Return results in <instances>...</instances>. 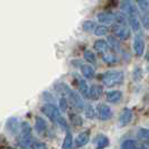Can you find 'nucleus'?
Returning <instances> with one entry per match:
<instances>
[{
    "instance_id": "1",
    "label": "nucleus",
    "mask_w": 149,
    "mask_h": 149,
    "mask_svg": "<svg viewBox=\"0 0 149 149\" xmlns=\"http://www.w3.org/2000/svg\"><path fill=\"white\" fill-rule=\"evenodd\" d=\"M40 110H42V112H43L51 121H53L54 123H57V125H60L61 127H64L67 129L66 121L62 117L61 110L56 105L52 104V103H46V104H44Z\"/></svg>"
},
{
    "instance_id": "2",
    "label": "nucleus",
    "mask_w": 149,
    "mask_h": 149,
    "mask_svg": "<svg viewBox=\"0 0 149 149\" xmlns=\"http://www.w3.org/2000/svg\"><path fill=\"white\" fill-rule=\"evenodd\" d=\"M125 80V74L122 71H108L102 74L101 81L108 88L120 85Z\"/></svg>"
},
{
    "instance_id": "3",
    "label": "nucleus",
    "mask_w": 149,
    "mask_h": 149,
    "mask_svg": "<svg viewBox=\"0 0 149 149\" xmlns=\"http://www.w3.org/2000/svg\"><path fill=\"white\" fill-rule=\"evenodd\" d=\"M20 141L22 146L26 148L28 146H31V143L34 142L33 140V130L28 122L24 121L22 122V129H20Z\"/></svg>"
},
{
    "instance_id": "4",
    "label": "nucleus",
    "mask_w": 149,
    "mask_h": 149,
    "mask_svg": "<svg viewBox=\"0 0 149 149\" xmlns=\"http://www.w3.org/2000/svg\"><path fill=\"white\" fill-rule=\"evenodd\" d=\"M68 99H70V101H71L72 105L74 107L77 111H82V110L85 109L84 101H83V99L80 93H77V92H75V91H72V90H71L70 93H68Z\"/></svg>"
},
{
    "instance_id": "5",
    "label": "nucleus",
    "mask_w": 149,
    "mask_h": 149,
    "mask_svg": "<svg viewBox=\"0 0 149 149\" xmlns=\"http://www.w3.org/2000/svg\"><path fill=\"white\" fill-rule=\"evenodd\" d=\"M97 116L99 119L102 121H108L112 118V110L109 105L100 104L97 107Z\"/></svg>"
},
{
    "instance_id": "6",
    "label": "nucleus",
    "mask_w": 149,
    "mask_h": 149,
    "mask_svg": "<svg viewBox=\"0 0 149 149\" xmlns=\"http://www.w3.org/2000/svg\"><path fill=\"white\" fill-rule=\"evenodd\" d=\"M6 127H7L8 131L13 134H17L20 129H22V123H19V120L15 118V117H11L7 120L6 122Z\"/></svg>"
},
{
    "instance_id": "7",
    "label": "nucleus",
    "mask_w": 149,
    "mask_h": 149,
    "mask_svg": "<svg viewBox=\"0 0 149 149\" xmlns=\"http://www.w3.org/2000/svg\"><path fill=\"white\" fill-rule=\"evenodd\" d=\"M113 31H114L117 37L120 38V39H123V40L130 38V36H131V31H130V29L128 28L127 26H118V25H116L113 27Z\"/></svg>"
},
{
    "instance_id": "8",
    "label": "nucleus",
    "mask_w": 149,
    "mask_h": 149,
    "mask_svg": "<svg viewBox=\"0 0 149 149\" xmlns=\"http://www.w3.org/2000/svg\"><path fill=\"white\" fill-rule=\"evenodd\" d=\"M134 51L137 56H141L145 52V40L140 35H137L134 39Z\"/></svg>"
},
{
    "instance_id": "9",
    "label": "nucleus",
    "mask_w": 149,
    "mask_h": 149,
    "mask_svg": "<svg viewBox=\"0 0 149 149\" xmlns=\"http://www.w3.org/2000/svg\"><path fill=\"white\" fill-rule=\"evenodd\" d=\"M131 119H132V110L129 109V108H126L120 113L119 125L121 127H125V126H127L128 123L131 121Z\"/></svg>"
},
{
    "instance_id": "10",
    "label": "nucleus",
    "mask_w": 149,
    "mask_h": 149,
    "mask_svg": "<svg viewBox=\"0 0 149 149\" xmlns=\"http://www.w3.org/2000/svg\"><path fill=\"white\" fill-rule=\"evenodd\" d=\"M93 47L97 52V54H100L101 56H103L104 54L110 52V45H109V43H107L105 40H103V39L97 40L94 43V45H93Z\"/></svg>"
},
{
    "instance_id": "11",
    "label": "nucleus",
    "mask_w": 149,
    "mask_h": 149,
    "mask_svg": "<svg viewBox=\"0 0 149 149\" xmlns=\"http://www.w3.org/2000/svg\"><path fill=\"white\" fill-rule=\"evenodd\" d=\"M35 130L39 136H44L47 132V122L42 117L35 118Z\"/></svg>"
},
{
    "instance_id": "12",
    "label": "nucleus",
    "mask_w": 149,
    "mask_h": 149,
    "mask_svg": "<svg viewBox=\"0 0 149 149\" xmlns=\"http://www.w3.org/2000/svg\"><path fill=\"white\" fill-rule=\"evenodd\" d=\"M103 94V88L102 85H99V84H93L91 85L89 92V97L92 100H99L100 97H102Z\"/></svg>"
},
{
    "instance_id": "13",
    "label": "nucleus",
    "mask_w": 149,
    "mask_h": 149,
    "mask_svg": "<svg viewBox=\"0 0 149 149\" xmlns=\"http://www.w3.org/2000/svg\"><path fill=\"white\" fill-rule=\"evenodd\" d=\"M97 20L101 22V24H112L113 22H116V14L113 13H109V11H104V13H101L97 16Z\"/></svg>"
},
{
    "instance_id": "14",
    "label": "nucleus",
    "mask_w": 149,
    "mask_h": 149,
    "mask_svg": "<svg viewBox=\"0 0 149 149\" xmlns=\"http://www.w3.org/2000/svg\"><path fill=\"white\" fill-rule=\"evenodd\" d=\"M90 140V131H82L77 134V137L75 138V146L77 148H81L83 146H85Z\"/></svg>"
},
{
    "instance_id": "15",
    "label": "nucleus",
    "mask_w": 149,
    "mask_h": 149,
    "mask_svg": "<svg viewBox=\"0 0 149 149\" xmlns=\"http://www.w3.org/2000/svg\"><path fill=\"white\" fill-rule=\"evenodd\" d=\"M105 97H107V101L110 103H119L122 99V92L118 91V90L109 91V92H107Z\"/></svg>"
},
{
    "instance_id": "16",
    "label": "nucleus",
    "mask_w": 149,
    "mask_h": 149,
    "mask_svg": "<svg viewBox=\"0 0 149 149\" xmlns=\"http://www.w3.org/2000/svg\"><path fill=\"white\" fill-rule=\"evenodd\" d=\"M77 86H79V91L80 94L84 97H89L90 89L88 86V83L85 82V80H83L82 77H77Z\"/></svg>"
},
{
    "instance_id": "17",
    "label": "nucleus",
    "mask_w": 149,
    "mask_h": 149,
    "mask_svg": "<svg viewBox=\"0 0 149 149\" xmlns=\"http://www.w3.org/2000/svg\"><path fill=\"white\" fill-rule=\"evenodd\" d=\"M81 72H82L83 76L85 79H93L94 75H95V70L94 67L90 64H85V65H82L81 67Z\"/></svg>"
},
{
    "instance_id": "18",
    "label": "nucleus",
    "mask_w": 149,
    "mask_h": 149,
    "mask_svg": "<svg viewBox=\"0 0 149 149\" xmlns=\"http://www.w3.org/2000/svg\"><path fill=\"white\" fill-rule=\"evenodd\" d=\"M109 138L104 136V134H97V140H95V145H97V148L95 149H104L107 148V146L109 145Z\"/></svg>"
},
{
    "instance_id": "19",
    "label": "nucleus",
    "mask_w": 149,
    "mask_h": 149,
    "mask_svg": "<svg viewBox=\"0 0 149 149\" xmlns=\"http://www.w3.org/2000/svg\"><path fill=\"white\" fill-rule=\"evenodd\" d=\"M62 148L63 149L73 148V134H72V132L68 129H66V134H65V137H64V141H63Z\"/></svg>"
},
{
    "instance_id": "20",
    "label": "nucleus",
    "mask_w": 149,
    "mask_h": 149,
    "mask_svg": "<svg viewBox=\"0 0 149 149\" xmlns=\"http://www.w3.org/2000/svg\"><path fill=\"white\" fill-rule=\"evenodd\" d=\"M121 149H140V143L134 139H128L121 143Z\"/></svg>"
},
{
    "instance_id": "21",
    "label": "nucleus",
    "mask_w": 149,
    "mask_h": 149,
    "mask_svg": "<svg viewBox=\"0 0 149 149\" xmlns=\"http://www.w3.org/2000/svg\"><path fill=\"white\" fill-rule=\"evenodd\" d=\"M70 120H71V123L76 126V127L83 125V119L81 118V116L79 113H76V112H71L70 113Z\"/></svg>"
},
{
    "instance_id": "22",
    "label": "nucleus",
    "mask_w": 149,
    "mask_h": 149,
    "mask_svg": "<svg viewBox=\"0 0 149 149\" xmlns=\"http://www.w3.org/2000/svg\"><path fill=\"white\" fill-rule=\"evenodd\" d=\"M102 60L104 61L108 65H113V64H116V63L118 62L117 56H116V55H114L113 53H111V52L104 54V55L102 56Z\"/></svg>"
},
{
    "instance_id": "23",
    "label": "nucleus",
    "mask_w": 149,
    "mask_h": 149,
    "mask_svg": "<svg viewBox=\"0 0 149 149\" xmlns=\"http://www.w3.org/2000/svg\"><path fill=\"white\" fill-rule=\"evenodd\" d=\"M128 22H129V25H130V27L134 30V31H137V30L140 29V20L138 19V16H134V17H129L128 18Z\"/></svg>"
},
{
    "instance_id": "24",
    "label": "nucleus",
    "mask_w": 149,
    "mask_h": 149,
    "mask_svg": "<svg viewBox=\"0 0 149 149\" xmlns=\"http://www.w3.org/2000/svg\"><path fill=\"white\" fill-rule=\"evenodd\" d=\"M137 138L141 141H149V129L141 128L137 132Z\"/></svg>"
},
{
    "instance_id": "25",
    "label": "nucleus",
    "mask_w": 149,
    "mask_h": 149,
    "mask_svg": "<svg viewBox=\"0 0 149 149\" xmlns=\"http://www.w3.org/2000/svg\"><path fill=\"white\" fill-rule=\"evenodd\" d=\"M97 28V25L95 22H92V20H85L82 25V29L85 31V33H91V31H94Z\"/></svg>"
},
{
    "instance_id": "26",
    "label": "nucleus",
    "mask_w": 149,
    "mask_h": 149,
    "mask_svg": "<svg viewBox=\"0 0 149 149\" xmlns=\"http://www.w3.org/2000/svg\"><path fill=\"white\" fill-rule=\"evenodd\" d=\"M108 42H109V45H111L112 48L117 52H120L121 51V45H120V42L118 40V38L113 37V36H110L108 38Z\"/></svg>"
},
{
    "instance_id": "27",
    "label": "nucleus",
    "mask_w": 149,
    "mask_h": 149,
    "mask_svg": "<svg viewBox=\"0 0 149 149\" xmlns=\"http://www.w3.org/2000/svg\"><path fill=\"white\" fill-rule=\"evenodd\" d=\"M83 55H84V58L89 62V64H95L97 63V57H95V55L91 52V51H89V49L84 51Z\"/></svg>"
},
{
    "instance_id": "28",
    "label": "nucleus",
    "mask_w": 149,
    "mask_h": 149,
    "mask_svg": "<svg viewBox=\"0 0 149 149\" xmlns=\"http://www.w3.org/2000/svg\"><path fill=\"white\" fill-rule=\"evenodd\" d=\"M84 111H85V117H86L88 119H93V118L95 117V110H94V108H93L92 104L85 105Z\"/></svg>"
},
{
    "instance_id": "29",
    "label": "nucleus",
    "mask_w": 149,
    "mask_h": 149,
    "mask_svg": "<svg viewBox=\"0 0 149 149\" xmlns=\"http://www.w3.org/2000/svg\"><path fill=\"white\" fill-rule=\"evenodd\" d=\"M134 2L139 6L142 13H148L149 11V2L148 0H134Z\"/></svg>"
},
{
    "instance_id": "30",
    "label": "nucleus",
    "mask_w": 149,
    "mask_h": 149,
    "mask_svg": "<svg viewBox=\"0 0 149 149\" xmlns=\"http://www.w3.org/2000/svg\"><path fill=\"white\" fill-rule=\"evenodd\" d=\"M55 89H56V91L57 92H60L61 94H67L68 95V93H70V91H71V89L67 86L66 84H64V83H60V84H57L56 86H55Z\"/></svg>"
},
{
    "instance_id": "31",
    "label": "nucleus",
    "mask_w": 149,
    "mask_h": 149,
    "mask_svg": "<svg viewBox=\"0 0 149 149\" xmlns=\"http://www.w3.org/2000/svg\"><path fill=\"white\" fill-rule=\"evenodd\" d=\"M108 27L107 26H103V25H99L97 26V28L94 30V34L97 35V36H104L107 35V33H108Z\"/></svg>"
},
{
    "instance_id": "32",
    "label": "nucleus",
    "mask_w": 149,
    "mask_h": 149,
    "mask_svg": "<svg viewBox=\"0 0 149 149\" xmlns=\"http://www.w3.org/2000/svg\"><path fill=\"white\" fill-rule=\"evenodd\" d=\"M141 22H142V26H143L146 29H149V14L148 13H142L141 14Z\"/></svg>"
},
{
    "instance_id": "33",
    "label": "nucleus",
    "mask_w": 149,
    "mask_h": 149,
    "mask_svg": "<svg viewBox=\"0 0 149 149\" xmlns=\"http://www.w3.org/2000/svg\"><path fill=\"white\" fill-rule=\"evenodd\" d=\"M31 149H47V146L45 142L42 141H34L30 146Z\"/></svg>"
},
{
    "instance_id": "34",
    "label": "nucleus",
    "mask_w": 149,
    "mask_h": 149,
    "mask_svg": "<svg viewBox=\"0 0 149 149\" xmlns=\"http://www.w3.org/2000/svg\"><path fill=\"white\" fill-rule=\"evenodd\" d=\"M58 105H60V110L62 112L67 111V100L65 97H61L58 101Z\"/></svg>"
},
{
    "instance_id": "35",
    "label": "nucleus",
    "mask_w": 149,
    "mask_h": 149,
    "mask_svg": "<svg viewBox=\"0 0 149 149\" xmlns=\"http://www.w3.org/2000/svg\"><path fill=\"white\" fill-rule=\"evenodd\" d=\"M139 72H140V68H139V67H137V68L134 70V80H139V79L141 77V73H139Z\"/></svg>"
},
{
    "instance_id": "36",
    "label": "nucleus",
    "mask_w": 149,
    "mask_h": 149,
    "mask_svg": "<svg viewBox=\"0 0 149 149\" xmlns=\"http://www.w3.org/2000/svg\"><path fill=\"white\" fill-rule=\"evenodd\" d=\"M122 3H128V2H130V0H120Z\"/></svg>"
},
{
    "instance_id": "37",
    "label": "nucleus",
    "mask_w": 149,
    "mask_h": 149,
    "mask_svg": "<svg viewBox=\"0 0 149 149\" xmlns=\"http://www.w3.org/2000/svg\"><path fill=\"white\" fill-rule=\"evenodd\" d=\"M140 149H149L148 147H146L145 145H140Z\"/></svg>"
},
{
    "instance_id": "38",
    "label": "nucleus",
    "mask_w": 149,
    "mask_h": 149,
    "mask_svg": "<svg viewBox=\"0 0 149 149\" xmlns=\"http://www.w3.org/2000/svg\"><path fill=\"white\" fill-rule=\"evenodd\" d=\"M7 149H10V148H7Z\"/></svg>"
}]
</instances>
